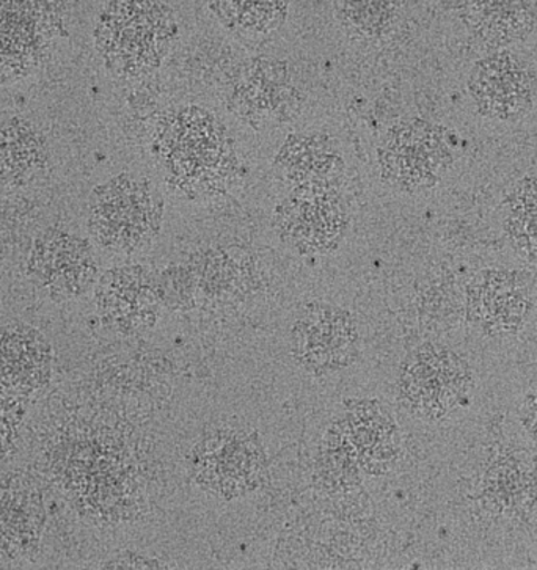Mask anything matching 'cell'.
Segmentation results:
<instances>
[{
	"label": "cell",
	"mask_w": 537,
	"mask_h": 570,
	"mask_svg": "<svg viewBox=\"0 0 537 570\" xmlns=\"http://www.w3.org/2000/svg\"><path fill=\"white\" fill-rule=\"evenodd\" d=\"M52 374V346L32 325L0 327V386L22 400L36 396Z\"/></svg>",
	"instance_id": "obj_12"
},
{
	"label": "cell",
	"mask_w": 537,
	"mask_h": 570,
	"mask_svg": "<svg viewBox=\"0 0 537 570\" xmlns=\"http://www.w3.org/2000/svg\"><path fill=\"white\" fill-rule=\"evenodd\" d=\"M291 355L301 368L314 376L336 373L357 362L360 332L348 309L330 302L304 305L290 327Z\"/></svg>",
	"instance_id": "obj_4"
},
{
	"label": "cell",
	"mask_w": 537,
	"mask_h": 570,
	"mask_svg": "<svg viewBox=\"0 0 537 570\" xmlns=\"http://www.w3.org/2000/svg\"><path fill=\"white\" fill-rule=\"evenodd\" d=\"M170 10L159 0H115L99 19L96 45L118 75L155 70L175 33Z\"/></svg>",
	"instance_id": "obj_1"
},
{
	"label": "cell",
	"mask_w": 537,
	"mask_h": 570,
	"mask_svg": "<svg viewBox=\"0 0 537 570\" xmlns=\"http://www.w3.org/2000/svg\"><path fill=\"white\" fill-rule=\"evenodd\" d=\"M46 525L43 495L25 473L0 474V561L25 560Z\"/></svg>",
	"instance_id": "obj_10"
},
{
	"label": "cell",
	"mask_w": 537,
	"mask_h": 570,
	"mask_svg": "<svg viewBox=\"0 0 537 570\" xmlns=\"http://www.w3.org/2000/svg\"><path fill=\"white\" fill-rule=\"evenodd\" d=\"M383 178L408 193L432 189L450 171L455 155L442 128L412 120L393 128L381 149Z\"/></svg>",
	"instance_id": "obj_6"
},
{
	"label": "cell",
	"mask_w": 537,
	"mask_h": 570,
	"mask_svg": "<svg viewBox=\"0 0 537 570\" xmlns=\"http://www.w3.org/2000/svg\"><path fill=\"white\" fill-rule=\"evenodd\" d=\"M348 214L339 197L325 187H301L275 213L280 239L299 254H325L339 246Z\"/></svg>",
	"instance_id": "obj_9"
},
{
	"label": "cell",
	"mask_w": 537,
	"mask_h": 570,
	"mask_svg": "<svg viewBox=\"0 0 537 570\" xmlns=\"http://www.w3.org/2000/svg\"><path fill=\"white\" fill-rule=\"evenodd\" d=\"M290 0H209L211 10L230 29L266 32L283 22Z\"/></svg>",
	"instance_id": "obj_16"
},
{
	"label": "cell",
	"mask_w": 537,
	"mask_h": 570,
	"mask_svg": "<svg viewBox=\"0 0 537 570\" xmlns=\"http://www.w3.org/2000/svg\"><path fill=\"white\" fill-rule=\"evenodd\" d=\"M467 88L477 112L498 124L521 120L535 105V75L519 56L502 49L473 65Z\"/></svg>",
	"instance_id": "obj_8"
},
{
	"label": "cell",
	"mask_w": 537,
	"mask_h": 570,
	"mask_svg": "<svg viewBox=\"0 0 537 570\" xmlns=\"http://www.w3.org/2000/svg\"><path fill=\"white\" fill-rule=\"evenodd\" d=\"M505 227L512 247L537 263V175L525 176L506 198Z\"/></svg>",
	"instance_id": "obj_15"
},
{
	"label": "cell",
	"mask_w": 537,
	"mask_h": 570,
	"mask_svg": "<svg viewBox=\"0 0 537 570\" xmlns=\"http://www.w3.org/2000/svg\"><path fill=\"white\" fill-rule=\"evenodd\" d=\"M468 305L475 316L486 321L519 320L525 312L527 297L516 274L506 271H486L478 275L468 289Z\"/></svg>",
	"instance_id": "obj_14"
},
{
	"label": "cell",
	"mask_w": 537,
	"mask_h": 570,
	"mask_svg": "<svg viewBox=\"0 0 537 570\" xmlns=\"http://www.w3.org/2000/svg\"><path fill=\"white\" fill-rule=\"evenodd\" d=\"M336 13L349 32L364 38L382 37L397 18V0H339Z\"/></svg>",
	"instance_id": "obj_17"
},
{
	"label": "cell",
	"mask_w": 537,
	"mask_h": 570,
	"mask_svg": "<svg viewBox=\"0 0 537 570\" xmlns=\"http://www.w3.org/2000/svg\"><path fill=\"white\" fill-rule=\"evenodd\" d=\"M101 569H163L164 562L137 552H123L99 564Z\"/></svg>",
	"instance_id": "obj_19"
},
{
	"label": "cell",
	"mask_w": 537,
	"mask_h": 570,
	"mask_svg": "<svg viewBox=\"0 0 537 570\" xmlns=\"http://www.w3.org/2000/svg\"><path fill=\"white\" fill-rule=\"evenodd\" d=\"M163 219V200L145 179L120 175L96 187L87 225L96 243L115 254H134L152 243Z\"/></svg>",
	"instance_id": "obj_2"
},
{
	"label": "cell",
	"mask_w": 537,
	"mask_h": 570,
	"mask_svg": "<svg viewBox=\"0 0 537 570\" xmlns=\"http://www.w3.org/2000/svg\"><path fill=\"white\" fill-rule=\"evenodd\" d=\"M26 400L0 386V462L6 461L17 445L19 428L25 422Z\"/></svg>",
	"instance_id": "obj_18"
},
{
	"label": "cell",
	"mask_w": 537,
	"mask_h": 570,
	"mask_svg": "<svg viewBox=\"0 0 537 570\" xmlns=\"http://www.w3.org/2000/svg\"><path fill=\"white\" fill-rule=\"evenodd\" d=\"M27 273L46 296L57 302L84 296L98 282V264L90 244L57 228L37 237L27 259Z\"/></svg>",
	"instance_id": "obj_7"
},
{
	"label": "cell",
	"mask_w": 537,
	"mask_h": 570,
	"mask_svg": "<svg viewBox=\"0 0 537 570\" xmlns=\"http://www.w3.org/2000/svg\"><path fill=\"white\" fill-rule=\"evenodd\" d=\"M191 466L205 491L232 500L258 489L266 472V454L256 434L217 431L192 450Z\"/></svg>",
	"instance_id": "obj_5"
},
{
	"label": "cell",
	"mask_w": 537,
	"mask_h": 570,
	"mask_svg": "<svg viewBox=\"0 0 537 570\" xmlns=\"http://www.w3.org/2000/svg\"><path fill=\"white\" fill-rule=\"evenodd\" d=\"M473 386L470 366L437 344L418 347L399 371V401L417 419L439 422L463 404Z\"/></svg>",
	"instance_id": "obj_3"
},
{
	"label": "cell",
	"mask_w": 537,
	"mask_h": 570,
	"mask_svg": "<svg viewBox=\"0 0 537 570\" xmlns=\"http://www.w3.org/2000/svg\"><path fill=\"white\" fill-rule=\"evenodd\" d=\"M96 308L118 331H137L152 323L159 307V286L140 266L115 267L95 285Z\"/></svg>",
	"instance_id": "obj_11"
},
{
	"label": "cell",
	"mask_w": 537,
	"mask_h": 570,
	"mask_svg": "<svg viewBox=\"0 0 537 570\" xmlns=\"http://www.w3.org/2000/svg\"><path fill=\"white\" fill-rule=\"evenodd\" d=\"M459 7L470 32L495 48L517 43L535 29V0H460Z\"/></svg>",
	"instance_id": "obj_13"
}]
</instances>
